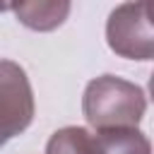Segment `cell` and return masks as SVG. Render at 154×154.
Wrapping results in <instances>:
<instances>
[{
  "label": "cell",
  "mask_w": 154,
  "mask_h": 154,
  "mask_svg": "<svg viewBox=\"0 0 154 154\" xmlns=\"http://www.w3.org/2000/svg\"><path fill=\"white\" fill-rule=\"evenodd\" d=\"M149 2H125L116 7L106 24V38L113 53L130 60H149L154 51Z\"/></svg>",
  "instance_id": "3"
},
{
  "label": "cell",
  "mask_w": 154,
  "mask_h": 154,
  "mask_svg": "<svg viewBox=\"0 0 154 154\" xmlns=\"http://www.w3.org/2000/svg\"><path fill=\"white\" fill-rule=\"evenodd\" d=\"M84 118L94 130H135L144 116V91L113 75L96 77L84 89Z\"/></svg>",
  "instance_id": "1"
},
{
  "label": "cell",
  "mask_w": 154,
  "mask_h": 154,
  "mask_svg": "<svg viewBox=\"0 0 154 154\" xmlns=\"http://www.w3.org/2000/svg\"><path fill=\"white\" fill-rule=\"evenodd\" d=\"M2 10H7V7H5V5H0V12H2Z\"/></svg>",
  "instance_id": "6"
},
{
  "label": "cell",
  "mask_w": 154,
  "mask_h": 154,
  "mask_svg": "<svg viewBox=\"0 0 154 154\" xmlns=\"http://www.w3.org/2000/svg\"><path fill=\"white\" fill-rule=\"evenodd\" d=\"M34 120V91L26 72L0 58V147L24 132Z\"/></svg>",
  "instance_id": "4"
},
{
  "label": "cell",
  "mask_w": 154,
  "mask_h": 154,
  "mask_svg": "<svg viewBox=\"0 0 154 154\" xmlns=\"http://www.w3.org/2000/svg\"><path fill=\"white\" fill-rule=\"evenodd\" d=\"M12 10L24 26L36 31H48L65 22L70 12V2H19L12 5Z\"/></svg>",
  "instance_id": "5"
},
{
  "label": "cell",
  "mask_w": 154,
  "mask_h": 154,
  "mask_svg": "<svg viewBox=\"0 0 154 154\" xmlns=\"http://www.w3.org/2000/svg\"><path fill=\"white\" fill-rule=\"evenodd\" d=\"M149 140L135 130H94L63 128L53 132L46 144V154H149Z\"/></svg>",
  "instance_id": "2"
}]
</instances>
